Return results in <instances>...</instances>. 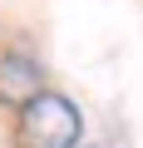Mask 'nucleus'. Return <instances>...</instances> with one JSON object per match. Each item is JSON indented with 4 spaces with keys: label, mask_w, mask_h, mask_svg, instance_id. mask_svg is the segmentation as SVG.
I'll return each mask as SVG.
<instances>
[{
    "label": "nucleus",
    "mask_w": 143,
    "mask_h": 148,
    "mask_svg": "<svg viewBox=\"0 0 143 148\" xmlns=\"http://www.w3.org/2000/svg\"><path fill=\"white\" fill-rule=\"evenodd\" d=\"M79 109L69 104L64 94H40L35 104L20 109V128H15V143L20 148H74L79 143Z\"/></svg>",
    "instance_id": "f257e3e1"
},
{
    "label": "nucleus",
    "mask_w": 143,
    "mask_h": 148,
    "mask_svg": "<svg viewBox=\"0 0 143 148\" xmlns=\"http://www.w3.org/2000/svg\"><path fill=\"white\" fill-rule=\"evenodd\" d=\"M40 99V64L30 54H5L0 59V104H10V109H25Z\"/></svg>",
    "instance_id": "f03ea898"
}]
</instances>
